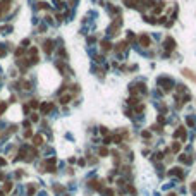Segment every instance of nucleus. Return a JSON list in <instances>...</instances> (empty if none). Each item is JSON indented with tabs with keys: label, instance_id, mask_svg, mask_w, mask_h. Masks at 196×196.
Listing matches in <instances>:
<instances>
[{
	"label": "nucleus",
	"instance_id": "nucleus-1",
	"mask_svg": "<svg viewBox=\"0 0 196 196\" xmlns=\"http://www.w3.org/2000/svg\"><path fill=\"white\" fill-rule=\"evenodd\" d=\"M158 86L163 88V91H170L172 90V81L167 79V77H160V79H158Z\"/></svg>",
	"mask_w": 196,
	"mask_h": 196
},
{
	"label": "nucleus",
	"instance_id": "nucleus-2",
	"mask_svg": "<svg viewBox=\"0 0 196 196\" xmlns=\"http://www.w3.org/2000/svg\"><path fill=\"white\" fill-rule=\"evenodd\" d=\"M40 58H38V48H29V64H36Z\"/></svg>",
	"mask_w": 196,
	"mask_h": 196
},
{
	"label": "nucleus",
	"instance_id": "nucleus-3",
	"mask_svg": "<svg viewBox=\"0 0 196 196\" xmlns=\"http://www.w3.org/2000/svg\"><path fill=\"white\" fill-rule=\"evenodd\" d=\"M121 23H122V21H121V17H117V19H115V21H114V23L110 24V28H108V31H110V34H117V29H119V26H121Z\"/></svg>",
	"mask_w": 196,
	"mask_h": 196
},
{
	"label": "nucleus",
	"instance_id": "nucleus-4",
	"mask_svg": "<svg viewBox=\"0 0 196 196\" xmlns=\"http://www.w3.org/2000/svg\"><path fill=\"white\" fill-rule=\"evenodd\" d=\"M163 47H165V50H167V52H172V50L175 48V41L172 40V38H167L165 43H163Z\"/></svg>",
	"mask_w": 196,
	"mask_h": 196
},
{
	"label": "nucleus",
	"instance_id": "nucleus-5",
	"mask_svg": "<svg viewBox=\"0 0 196 196\" xmlns=\"http://www.w3.org/2000/svg\"><path fill=\"white\" fill-rule=\"evenodd\" d=\"M139 43H141V47H150V43H151V40H150V36L148 34H141L139 36Z\"/></svg>",
	"mask_w": 196,
	"mask_h": 196
},
{
	"label": "nucleus",
	"instance_id": "nucleus-6",
	"mask_svg": "<svg viewBox=\"0 0 196 196\" xmlns=\"http://www.w3.org/2000/svg\"><path fill=\"white\" fill-rule=\"evenodd\" d=\"M182 74L188 77V79H191L193 83H196V74H194L193 71H189V69H182Z\"/></svg>",
	"mask_w": 196,
	"mask_h": 196
},
{
	"label": "nucleus",
	"instance_id": "nucleus-7",
	"mask_svg": "<svg viewBox=\"0 0 196 196\" xmlns=\"http://www.w3.org/2000/svg\"><path fill=\"white\" fill-rule=\"evenodd\" d=\"M174 138H181V139L184 141V139H186V129H184V127H179L177 131L174 132Z\"/></svg>",
	"mask_w": 196,
	"mask_h": 196
},
{
	"label": "nucleus",
	"instance_id": "nucleus-8",
	"mask_svg": "<svg viewBox=\"0 0 196 196\" xmlns=\"http://www.w3.org/2000/svg\"><path fill=\"white\" fill-rule=\"evenodd\" d=\"M43 50H45L47 53H52V52H53V41H52V40H47V41L43 43Z\"/></svg>",
	"mask_w": 196,
	"mask_h": 196
},
{
	"label": "nucleus",
	"instance_id": "nucleus-9",
	"mask_svg": "<svg viewBox=\"0 0 196 196\" xmlns=\"http://www.w3.org/2000/svg\"><path fill=\"white\" fill-rule=\"evenodd\" d=\"M33 143H34V146H40V145H43V136L36 134L34 138H33Z\"/></svg>",
	"mask_w": 196,
	"mask_h": 196
},
{
	"label": "nucleus",
	"instance_id": "nucleus-10",
	"mask_svg": "<svg viewBox=\"0 0 196 196\" xmlns=\"http://www.w3.org/2000/svg\"><path fill=\"white\" fill-rule=\"evenodd\" d=\"M52 108H53L52 103H43V105H41V114H48Z\"/></svg>",
	"mask_w": 196,
	"mask_h": 196
},
{
	"label": "nucleus",
	"instance_id": "nucleus-11",
	"mask_svg": "<svg viewBox=\"0 0 196 196\" xmlns=\"http://www.w3.org/2000/svg\"><path fill=\"white\" fill-rule=\"evenodd\" d=\"M170 174H174V175H177V177H182V169H179V167H175V169H172V170H170Z\"/></svg>",
	"mask_w": 196,
	"mask_h": 196
},
{
	"label": "nucleus",
	"instance_id": "nucleus-12",
	"mask_svg": "<svg viewBox=\"0 0 196 196\" xmlns=\"http://www.w3.org/2000/svg\"><path fill=\"white\" fill-rule=\"evenodd\" d=\"M126 47H127V41H121L119 45L115 47V50H117V52H122V50H126Z\"/></svg>",
	"mask_w": 196,
	"mask_h": 196
},
{
	"label": "nucleus",
	"instance_id": "nucleus-13",
	"mask_svg": "<svg viewBox=\"0 0 196 196\" xmlns=\"http://www.w3.org/2000/svg\"><path fill=\"white\" fill-rule=\"evenodd\" d=\"M69 100H71V95H62L60 96V103L64 105V103H69Z\"/></svg>",
	"mask_w": 196,
	"mask_h": 196
},
{
	"label": "nucleus",
	"instance_id": "nucleus-14",
	"mask_svg": "<svg viewBox=\"0 0 196 196\" xmlns=\"http://www.w3.org/2000/svg\"><path fill=\"white\" fill-rule=\"evenodd\" d=\"M98 155H100V156H107V155H108V150H107L105 146H102L100 150H98Z\"/></svg>",
	"mask_w": 196,
	"mask_h": 196
},
{
	"label": "nucleus",
	"instance_id": "nucleus-15",
	"mask_svg": "<svg viewBox=\"0 0 196 196\" xmlns=\"http://www.w3.org/2000/svg\"><path fill=\"white\" fill-rule=\"evenodd\" d=\"M110 47H112V45H110V41H102V48H103V52H108V50H110Z\"/></svg>",
	"mask_w": 196,
	"mask_h": 196
},
{
	"label": "nucleus",
	"instance_id": "nucleus-16",
	"mask_svg": "<svg viewBox=\"0 0 196 196\" xmlns=\"http://www.w3.org/2000/svg\"><path fill=\"white\" fill-rule=\"evenodd\" d=\"M179 150H181V145H179V143H174L172 148H170V151H174V153H179Z\"/></svg>",
	"mask_w": 196,
	"mask_h": 196
},
{
	"label": "nucleus",
	"instance_id": "nucleus-17",
	"mask_svg": "<svg viewBox=\"0 0 196 196\" xmlns=\"http://www.w3.org/2000/svg\"><path fill=\"white\" fill-rule=\"evenodd\" d=\"M181 160H182L184 163H191V158H189L188 155H181Z\"/></svg>",
	"mask_w": 196,
	"mask_h": 196
},
{
	"label": "nucleus",
	"instance_id": "nucleus-18",
	"mask_svg": "<svg viewBox=\"0 0 196 196\" xmlns=\"http://www.w3.org/2000/svg\"><path fill=\"white\" fill-rule=\"evenodd\" d=\"M29 107H33V108H38V107H40V103H38V100H31V102H29Z\"/></svg>",
	"mask_w": 196,
	"mask_h": 196
},
{
	"label": "nucleus",
	"instance_id": "nucleus-19",
	"mask_svg": "<svg viewBox=\"0 0 196 196\" xmlns=\"http://www.w3.org/2000/svg\"><path fill=\"white\" fill-rule=\"evenodd\" d=\"M21 86H23L24 90H31V84H29V81H23V83H21Z\"/></svg>",
	"mask_w": 196,
	"mask_h": 196
},
{
	"label": "nucleus",
	"instance_id": "nucleus-20",
	"mask_svg": "<svg viewBox=\"0 0 196 196\" xmlns=\"http://www.w3.org/2000/svg\"><path fill=\"white\" fill-rule=\"evenodd\" d=\"M10 189H12V182H5V186H4V191H5V193H9Z\"/></svg>",
	"mask_w": 196,
	"mask_h": 196
},
{
	"label": "nucleus",
	"instance_id": "nucleus-21",
	"mask_svg": "<svg viewBox=\"0 0 196 196\" xmlns=\"http://www.w3.org/2000/svg\"><path fill=\"white\" fill-rule=\"evenodd\" d=\"M47 7H48L47 2H38V9H47Z\"/></svg>",
	"mask_w": 196,
	"mask_h": 196
},
{
	"label": "nucleus",
	"instance_id": "nucleus-22",
	"mask_svg": "<svg viewBox=\"0 0 196 196\" xmlns=\"http://www.w3.org/2000/svg\"><path fill=\"white\" fill-rule=\"evenodd\" d=\"M162 9H163V5L160 4V7H155V9H153V12H155V14H160V12H162Z\"/></svg>",
	"mask_w": 196,
	"mask_h": 196
},
{
	"label": "nucleus",
	"instance_id": "nucleus-23",
	"mask_svg": "<svg viewBox=\"0 0 196 196\" xmlns=\"http://www.w3.org/2000/svg\"><path fill=\"white\" fill-rule=\"evenodd\" d=\"M145 110V105H138V107H136V112H138V114H141Z\"/></svg>",
	"mask_w": 196,
	"mask_h": 196
},
{
	"label": "nucleus",
	"instance_id": "nucleus-24",
	"mask_svg": "<svg viewBox=\"0 0 196 196\" xmlns=\"http://www.w3.org/2000/svg\"><path fill=\"white\" fill-rule=\"evenodd\" d=\"M23 53H24V48H17V50H16V55H17V57L23 55Z\"/></svg>",
	"mask_w": 196,
	"mask_h": 196
},
{
	"label": "nucleus",
	"instance_id": "nucleus-25",
	"mask_svg": "<svg viewBox=\"0 0 196 196\" xmlns=\"http://www.w3.org/2000/svg\"><path fill=\"white\" fill-rule=\"evenodd\" d=\"M5 53H7V50H5V48H4V47H0V57H4V55H5Z\"/></svg>",
	"mask_w": 196,
	"mask_h": 196
},
{
	"label": "nucleus",
	"instance_id": "nucleus-26",
	"mask_svg": "<svg viewBox=\"0 0 196 196\" xmlns=\"http://www.w3.org/2000/svg\"><path fill=\"white\" fill-rule=\"evenodd\" d=\"M5 107H7V105H5V103H2V105H0V114H2V112H4V110H5Z\"/></svg>",
	"mask_w": 196,
	"mask_h": 196
},
{
	"label": "nucleus",
	"instance_id": "nucleus-27",
	"mask_svg": "<svg viewBox=\"0 0 196 196\" xmlns=\"http://www.w3.org/2000/svg\"><path fill=\"white\" fill-rule=\"evenodd\" d=\"M143 138H150V132L148 131H143Z\"/></svg>",
	"mask_w": 196,
	"mask_h": 196
},
{
	"label": "nucleus",
	"instance_id": "nucleus-28",
	"mask_svg": "<svg viewBox=\"0 0 196 196\" xmlns=\"http://www.w3.org/2000/svg\"><path fill=\"white\" fill-rule=\"evenodd\" d=\"M0 165H5V160H4V158H0Z\"/></svg>",
	"mask_w": 196,
	"mask_h": 196
},
{
	"label": "nucleus",
	"instance_id": "nucleus-29",
	"mask_svg": "<svg viewBox=\"0 0 196 196\" xmlns=\"http://www.w3.org/2000/svg\"><path fill=\"white\" fill-rule=\"evenodd\" d=\"M191 189H193V191H196V182H194V184L191 186Z\"/></svg>",
	"mask_w": 196,
	"mask_h": 196
},
{
	"label": "nucleus",
	"instance_id": "nucleus-30",
	"mask_svg": "<svg viewBox=\"0 0 196 196\" xmlns=\"http://www.w3.org/2000/svg\"><path fill=\"white\" fill-rule=\"evenodd\" d=\"M169 196H175V194H169Z\"/></svg>",
	"mask_w": 196,
	"mask_h": 196
},
{
	"label": "nucleus",
	"instance_id": "nucleus-31",
	"mask_svg": "<svg viewBox=\"0 0 196 196\" xmlns=\"http://www.w3.org/2000/svg\"><path fill=\"white\" fill-rule=\"evenodd\" d=\"M0 196H2V193H0Z\"/></svg>",
	"mask_w": 196,
	"mask_h": 196
},
{
	"label": "nucleus",
	"instance_id": "nucleus-32",
	"mask_svg": "<svg viewBox=\"0 0 196 196\" xmlns=\"http://www.w3.org/2000/svg\"><path fill=\"white\" fill-rule=\"evenodd\" d=\"M0 16H2V12H0Z\"/></svg>",
	"mask_w": 196,
	"mask_h": 196
},
{
	"label": "nucleus",
	"instance_id": "nucleus-33",
	"mask_svg": "<svg viewBox=\"0 0 196 196\" xmlns=\"http://www.w3.org/2000/svg\"><path fill=\"white\" fill-rule=\"evenodd\" d=\"M57 2H58V0H57Z\"/></svg>",
	"mask_w": 196,
	"mask_h": 196
}]
</instances>
